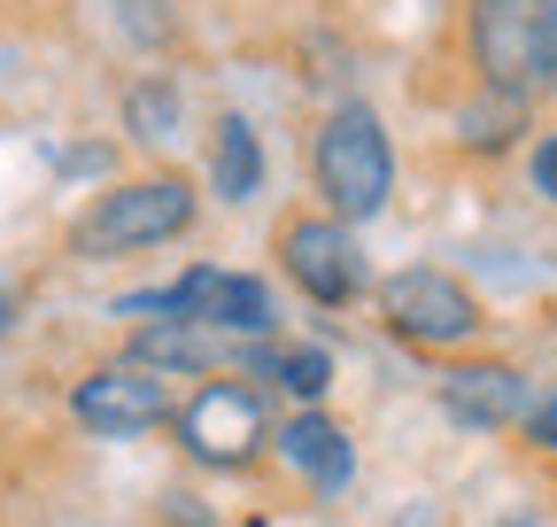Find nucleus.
<instances>
[{"label": "nucleus", "mask_w": 557, "mask_h": 527, "mask_svg": "<svg viewBox=\"0 0 557 527\" xmlns=\"http://www.w3.org/2000/svg\"><path fill=\"white\" fill-rule=\"evenodd\" d=\"M310 179H318L325 218H341V225H364V218L387 210V194H395V140H387V124H380L372 101L325 109L318 140H310Z\"/></svg>", "instance_id": "nucleus-1"}, {"label": "nucleus", "mask_w": 557, "mask_h": 527, "mask_svg": "<svg viewBox=\"0 0 557 527\" xmlns=\"http://www.w3.org/2000/svg\"><path fill=\"white\" fill-rule=\"evenodd\" d=\"M465 47L487 94L534 101L557 86V0H465Z\"/></svg>", "instance_id": "nucleus-2"}, {"label": "nucleus", "mask_w": 557, "mask_h": 527, "mask_svg": "<svg viewBox=\"0 0 557 527\" xmlns=\"http://www.w3.org/2000/svg\"><path fill=\"white\" fill-rule=\"evenodd\" d=\"M194 225V186L156 171V179H132V186H109L78 210L70 225V256L86 264H109V256H139V248H163Z\"/></svg>", "instance_id": "nucleus-3"}, {"label": "nucleus", "mask_w": 557, "mask_h": 527, "mask_svg": "<svg viewBox=\"0 0 557 527\" xmlns=\"http://www.w3.org/2000/svg\"><path fill=\"white\" fill-rule=\"evenodd\" d=\"M116 310L124 318L156 310V318H186V326H209V334H233V342H271V287L256 272H225V264H194L171 287L124 295Z\"/></svg>", "instance_id": "nucleus-4"}, {"label": "nucleus", "mask_w": 557, "mask_h": 527, "mask_svg": "<svg viewBox=\"0 0 557 527\" xmlns=\"http://www.w3.org/2000/svg\"><path fill=\"white\" fill-rule=\"evenodd\" d=\"M380 318H387V334L410 342V350H465L480 334V295L442 272V264H403V272L380 280Z\"/></svg>", "instance_id": "nucleus-5"}, {"label": "nucleus", "mask_w": 557, "mask_h": 527, "mask_svg": "<svg viewBox=\"0 0 557 527\" xmlns=\"http://www.w3.org/2000/svg\"><path fill=\"white\" fill-rule=\"evenodd\" d=\"M171 427H178V450L194 457V466H218V474L248 466V457L278 434L271 412H263V388H256V380H201L186 404H178Z\"/></svg>", "instance_id": "nucleus-6"}, {"label": "nucleus", "mask_w": 557, "mask_h": 527, "mask_svg": "<svg viewBox=\"0 0 557 527\" xmlns=\"http://www.w3.org/2000/svg\"><path fill=\"white\" fill-rule=\"evenodd\" d=\"M70 419H78L86 434H116V442H124V434L171 427V419H178V395H171L163 372L116 357V365H94L78 388H70Z\"/></svg>", "instance_id": "nucleus-7"}, {"label": "nucleus", "mask_w": 557, "mask_h": 527, "mask_svg": "<svg viewBox=\"0 0 557 527\" xmlns=\"http://www.w3.org/2000/svg\"><path fill=\"white\" fill-rule=\"evenodd\" d=\"M278 272H287L318 310H348L372 287L364 248H357V233H348L341 218H287L278 225Z\"/></svg>", "instance_id": "nucleus-8"}, {"label": "nucleus", "mask_w": 557, "mask_h": 527, "mask_svg": "<svg viewBox=\"0 0 557 527\" xmlns=\"http://www.w3.org/2000/svg\"><path fill=\"white\" fill-rule=\"evenodd\" d=\"M442 412L457 427H480V434H496V427H519L534 412V388L519 365H449L442 372Z\"/></svg>", "instance_id": "nucleus-9"}, {"label": "nucleus", "mask_w": 557, "mask_h": 527, "mask_svg": "<svg viewBox=\"0 0 557 527\" xmlns=\"http://www.w3.org/2000/svg\"><path fill=\"white\" fill-rule=\"evenodd\" d=\"M132 365H148V372H218V365H240L248 350L233 342V334H209V326H186V318H156L148 334H132V350H124Z\"/></svg>", "instance_id": "nucleus-10"}, {"label": "nucleus", "mask_w": 557, "mask_h": 527, "mask_svg": "<svg viewBox=\"0 0 557 527\" xmlns=\"http://www.w3.org/2000/svg\"><path fill=\"white\" fill-rule=\"evenodd\" d=\"M271 442H278V457H287V466H295L310 489H325V497L348 489V474H357V442H348L325 412H295Z\"/></svg>", "instance_id": "nucleus-11"}, {"label": "nucleus", "mask_w": 557, "mask_h": 527, "mask_svg": "<svg viewBox=\"0 0 557 527\" xmlns=\"http://www.w3.org/2000/svg\"><path fill=\"white\" fill-rule=\"evenodd\" d=\"M256 380H271V388H287L295 404H318V395L333 388V357L318 350V342H248V357H240Z\"/></svg>", "instance_id": "nucleus-12"}, {"label": "nucleus", "mask_w": 557, "mask_h": 527, "mask_svg": "<svg viewBox=\"0 0 557 527\" xmlns=\"http://www.w3.org/2000/svg\"><path fill=\"white\" fill-rule=\"evenodd\" d=\"M209 186L225 194V203H256L263 186V140L248 117H218V140H209Z\"/></svg>", "instance_id": "nucleus-13"}, {"label": "nucleus", "mask_w": 557, "mask_h": 527, "mask_svg": "<svg viewBox=\"0 0 557 527\" xmlns=\"http://www.w3.org/2000/svg\"><path fill=\"white\" fill-rule=\"evenodd\" d=\"M124 124H132V140L163 148L171 132H178V86H171V78H139V86L124 94Z\"/></svg>", "instance_id": "nucleus-14"}, {"label": "nucleus", "mask_w": 557, "mask_h": 527, "mask_svg": "<svg viewBox=\"0 0 557 527\" xmlns=\"http://www.w3.org/2000/svg\"><path fill=\"white\" fill-rule=\"evenodd\" d=\"M519 117H527V101H511V94H487V101H472V109L457 117V132H465V148H511Z\"/></svg>", "instance_id": "nucleus-15"}, {"label": "nucleus", "mask_w": 557, "mask_h": 527, "mask_svg": "<svg viewBox=\"0 0 557 527\" xmlns=\"http://www.w3.org/2000/svg\"><path fill=\"white\" fill-rule=\"evenodd\" d=\"M519 427H527V442H534V450H557V388L542 395V404H534Z\"/></svg>", "instance_id": "nucleus-16"}, {"label": "nucleus", "mask_w": 557, "mask_h": 527, "mask_svg": "<svg viewBox=\"0 0 557 527\" xmlns=\"http://www.w3.org/2000/svg\"><path fill=\"white\" fill-rule=\"evenodd\" d=\"M527 171H534V194H542V203H557V132L534 148V163H527Z\"/></svg>", "instance_id": "nucleus-17"}, {"label": "nucleus", "mask_w": 557, "mask_h": 527, "mask_svg": "<svg viewBox=\"0 0 557 527\" xmlns=\"http://www.w3.org/2000/svg\"><path fill=\"white\" fill-rule=\"evenodd\" d=\"M16 334V295H0V342Z\"/></svg>", "instance_id": "nucleus-18"}, {"label": "nucleus", "mask_w": 557, "mask_h": 527, "mask_svg": "<svg viewBox=\"0 0 557 527\" xmlns=\"http://www.w3.org/2000/svg\"><path fill=\"white\" fill-rule=\"evenodd\" d=\"M496 527H527V519H496Z\"/></svg>", "instance_id": "nucleus-19"}]
</instances>
